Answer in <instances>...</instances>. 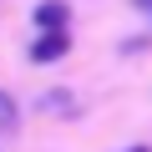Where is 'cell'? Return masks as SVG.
I'll return each mask as SVG.
<instances>
[{
    "label": "cell",
    "mask_w": 152,
    "mask_h": 152,
    "mask_svg": "<svg viewBox=\"0 0 152 152\" xmlns=\"http://www.w3.org/2000/svg\"><path fill=\"white\" fill-rule=\"evenodd\" d=\"M66 51H71V36H66V31H41V36H36V46H31V61H36V66H46V61H61Z\"/></svg>",
    "instance_id": "obj_1"
},
{
    "label": "cell",
    "mask_w": 152,
    "mask_h": 152,
    "mask_svg": "<svg viewBox=\"0 0 152 152\" xmlns=\"http://www.w3.org/2000/svg\"><path fill=\"white\" fill-rule=\"evenodd\" d=\"M127 152H152V147H127Z\"/></svg>",
    "instance_id": "obj_5"
},
{
    "label": "cell",
    "mask_w": 152,
    "mask_h": 152,
    "mask_svg": "<svg viewBox=\"0 0 152 152\" xmlns=\"http://www.w3.org/2000/svg\"><path fill=\"white\" fill-rule=\"evenodd\" d=\"M0 127H5V132H10V127H20V107H15L5 91H0Z\"/></svg>",
    "instance_id": "obj_3"
},
{
    "label": "cell",
    "mask_w": 152,
    "mask_h": 152,
    "mask_svg": "<svg viewBox=\"0 0 152 152\" xmlns=\"http://www.w3.org/2000/svg\"><path fill=\"white\" fill-rule=\"evenodd\" d=\"M132 5H142V10H152V0H132Z\"/></svg>",
    "instance_id": "obj_4"
},
{
    "label": "cell",
    "mask_w": 152,
    "mask_h": 152,
    "mask_svg": "<svg viewBox=\"0 0 152 152\" xmlns=\"http://www.w3.org/2000/svg\"><path fill=\"white\" fill-rule=\"evenodd\" d=\"M66 20H71L66 0H41V5H36V26L41 31H66Z\"/></svg>",
    "instance_id": "obj_2"
}]
</instances>
